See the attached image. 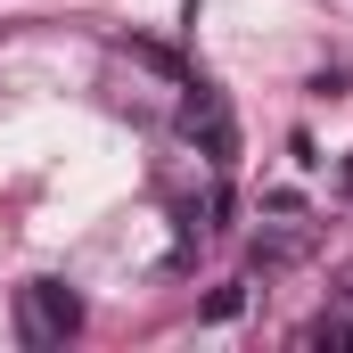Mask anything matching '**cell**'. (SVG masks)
Returning a JSON list of instances; mask_svg holds the SVG:
<instances>
[{
  "label": "cell",
  "mask_w": 353,
  "mask_h": 353,
  "mask_svg": "<svg viewBox=\"0 0 353 353\" xmlns=\"http://www.w3.org/2000/svg\"><path fill=\"white\" fill-rule=\"evenodd\" d=\"M83 329V296L66 279H25L17 288V337L25 345H66Z\"/></svg>",
  "instance_id": "cell-1"
},
{
  "label": "cell",
  "mask_w": 353,
  "mask_h": 353,
  "mask_svg": "<svg viewBox=\"0 0 353 353\" xmlns=\"http://www.w3.org/2000/svg\"><path fill=\"white\" fill-rule=\"evenodd\" d=\"M181 140L205 157V165H230L239 157V123H230V99L214 83H189V99H181Z\"/></svg>",
  "instance_id": "cell-2"
},
{
  "label": "cell",
  "mask_w": 353,
  "mask_h": 353,
  "mask_svg": "<svg viewBox=\"0 0 353 353\" xmlns=\"http://www.w3.org/2000/svg\"><path fill=\"white\" fill-rule=\"evenodd\" d=\"M304 247H312V239H304V230H279V239H263V247H255V263H296V255H304Z\"/></svg>",
  "instance_id": "cell-3"
},
{
  "label": "cell",
  "mask_w": 353,
  "mask_h": 353,
  "mask_svg": "<svg viewBox=\"0 0 353 353\" xmlns=\"http://www.w3.org/2000/svg\"><path fill=\"white\" fill-rule=\"evenodd\" d=\"M239 312H247V288H239V279H230V288H214V296H205V321H239Z\"/></svg>",
  "instance_id": "cell-4"
},
{
  "label": "cell",
  "mask_w": 353,
  "mask_h": 353,
  "mask_svg": "<svg viewBox=\"0 0 353 353\" xmlns=\"http://www.w3.org/2000/svg\"><path fill=\"white\" fill-rule=\"evenodd\" d=\"M345 189H353V165H345Z\"/></svg>",
  "instance_id": "cell-5"
}]
</instances>
